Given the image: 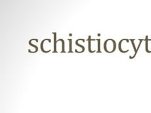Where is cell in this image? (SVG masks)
Returning <instances> with one entry per match:
<instances>
[{
	"label": "cell",
	"mask_w": 151,
	"mask_h": 113,
	"mask_svg": "<svg viewBox=\"0 0 151 113\" xmlns=\"http://www.w3.org/2000/svg\"><path fill=\"white\" fill-rule=\"evenodd\" d=\"M104 47L105 51L108 53H112L114 52L116 50V42L113 39H108L105 41L104 43Z\"/></svg>",
	"instance_id": "cell-1"
}]
</instances>
